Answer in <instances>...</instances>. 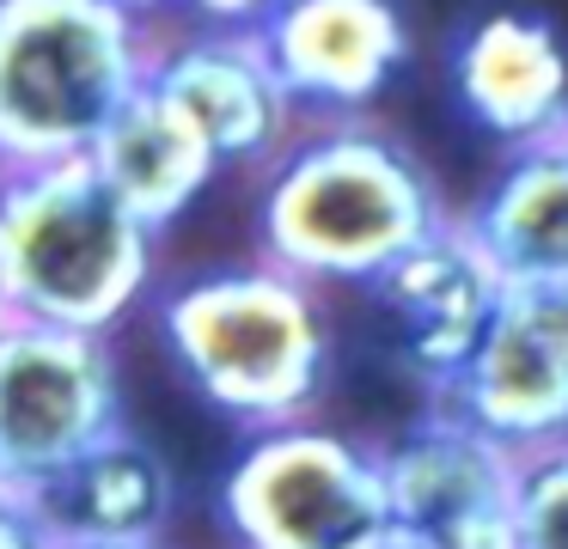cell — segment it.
<instances>
[{"label":"cell","mask_w":568,"mask_h":549,"mask_svg":"<svg viewBox=\"0 0 568 549\" xmlns=\"http://www.w3.org/2000/svg\"><path fill=\"white\" fill-rule=\"evenodd\" d=\"M392 525L434 549H514L519 451L470 427L465 415L428 409L379 446Z\"/></svg>","instance_id":"cell-7"},{"label":"cell","mask_w":568,"mask_h":549,"mask_svg":"<svg viewBox=\"0 0 568 549\" xmlns=\"http://www.w3.org/2000/svg\"><path fill=\"white\" fill-rule=\"evenodd\" d=\"M0 171H7V165H0Z\"/></svg>","instance_id":"cell-23"},{"label":"cell","mask_w":568,"mask_h":549,"mask_svg":"<svg viewBox=\"0 0 568 549\" xmlns=\"http://www.w3.org/2000/svg\"><path fill=\"white\" fill-rule=\"evenodd\" d=\"M453 92L489 141L526 146L568 129V43L550 19L495 7L453 49Z\"/></svg>","instance_id":"cell-13"},{"label":"cell","mask_w":568,"mask_h":549,"mask_svg":"<svg viewBox=\"0 0 568 549\" xmlns=\"http://www.w3.org/2000/svg\"><path fill=\"white\" fill-rule=\"evenodd\" d=\"M367 293L392 317L397 354L409 360V373L428 385V397H440L453 385V373L470 360V348L483 342V329H489L507 287L495 275V263L477 251V238L453 214L416 251L397 256Z\"/></svg>","instance_id":"cell-10"},{"label":"cell","mask_w":568,"mask_h":549,"mask_svg":"<svg viewBox=\"0 0 568 549\" xmlns=\"http://www.w3.org/2000/svg\"><path fill=\"white\" fill-rule=\"evenodd\" d=\"M0 549H50V537L38 531L26 500H7L0 495Z\"/></svg>","instance_id":"cell-18"},{"label":"cell","mask_w":568,"mask_h":549,"mask_svg":"<svg viewBox=\"0 0 568 549\" xmlns=\"http://www.w3.org/2000/svg\"><path fill=\"white\" fill-rule=\"evenodd\" d=\"M50 549H160L178 519V470L153 439L116 427L26 500Z\"/></svg>","instance_id":"cell-12"},{"label":"cell","mask_w":568,"mask_h":549,"mask_svg":"<svg viewBox=\"0 0 568 549\" xmlns=\"http://www.w3.org/2000/svg\"><path fill=\"white\" fill-rule=\"evenodd\" d=\"M160 238L87 159L0 171V305L19 324L116 336L153 293Z\"/></svg>","instance_id":"cell-3"},{"label":"cell","mask_w":568,"mask_h":549,"mask_svg":"<svg viewBox=\"0 0 568 549\" xmlns=\"http://www.w3.org/2000/svg\"><path fill=\"white\" fill-rule=\"evenodd\" d=\"M160 342L202 403L245 434L312 421L331 390L336 324L312 281L275 263H221L153 299Z\"/></svg>","instance_id":"cell-2"},{"label":"cell","mask_w":568,"mask_h":549,"mask_svg":"<svg viewBox=\"0 0 568 549\" xmlns=\"http://www.w3.org/2000/svg\"><path fill=\"white\" fill-rule=\"evenodd\" d=\"M446 195L434 171L367 116H336L331 129L294 134L257 190L263 263L312 287H373L404 251L446 226Z\"/></svg>","instance_id":"cell-1"},{"label":"cell","mask_w":568,"mask_h":549,"mask_svg":"<svg viewBox=\"0 0 568 549\" xmlns=\"http://www.w3.org/2000/svg\"><path fill=\"white\" fill-rule=\"evenodd\" d=\"M148 92H160L196 129L214 165L270 171L300 134V104L287 98L282 73L270 68L257 31H202L153 49Z\"/></svg>","instance_id":"cell-9"},{"label":"cell","mask_w":568,"mask_h":549,"mask_svg":"<svg viewBox=\"0 0 568 549\" xmlns=\"http://www.w3.org/2000/svg\"><path fill=\"white\" fill-rule=\"evenodd\" d=\"M111 7H123V12H135V19H153V12H165V7H178V0H111Z\"/></svg>","instance_id":"cell-20"},{"label":"cell","mask_w":568,"mask_h":549,"mask_svg":"<svg viewBox=\"0 0 568 549\" xmlns=\"http://www.w3.org/2000/svg\"><path fill=\"white\" fill-rule=\"evenodd\" d=\"M221 519L239 549H361L392 525L379 446L331 421L245 434L221 476Z\"/></svg>","instance_id":"cell-5"},{"label":"cell","mask_w":568,"mask_h":549,"mask_svg":"<svg viewBox=\"0 0 568 549\" xmlns=\"http://www.w3.org/2000/svg\"><path fill=\"white\" fill-rule=\"evenodd\" d=\"M153 49L148 19L111 0H0V165L87 159Z\"/></svg>","instance_id":"cell-4"},{"label":"cell","mask_w":568,"mask_h":549,"mask_svg":"<svg viewBox=\"0 0 568 549\" xmlns=\"http://www.w3.org/2000/svg\"><path fill=\"white\" fill-rule=\"evenodd\" d=\"M361 549H434V543H422L416 531H404V525H385L373 543H361Z\"/></svg>","instance_id":"cell-19"},{"label":"cell","mask_w":568,"mask_h":549,"mask_svg":"<svg viewBox=\"0 0 568 549\" xmlns=\"http://www.w3.org/2000/svg\"><path fill=\"white\" fill-rule=\"evenodd\" d=\"M458 226L495 263L501 287H568V129L507 146Z\"/></svg>","instance_id":"cell-14"},{"label":"cell","mask_w":568,"mask_h":549,"mask_svg":"<svg viewBox=\"0 0 568 549\" xmlns=\"http://www.w3.org/2000/svg\"><path fill=\"white\" fill-rule=\"evenodd\" d=\"M257 43L300 110L355 116L409 61V24L397 0H294L257 24Z\"/></svg>","instance_id":"cell-11"},{"label":"cell","mask_w":568,"mask_h":549,"mask_svg":"<svg viewBox=\"0 0 568 549\" xmlns=\"http://www.w3.org/2000/svg\"><path fill=\"white\" fill-rule=\"evenodd\" d=\"M190 12H196L202 24H214V31H257L263 19H275L282 7H294V0H184Z\"/></svg>","instance_id":"cell-17"},{"label":"cell","mask_w":568,"mask_h":549,"mask_svg":"<svg viewBox=\"0 0 568 549\" xmlns=\"http://www.w3.org/2000/svg\"><path fill=\"white\" fill-rule=\"evenodd\" d=\"M123 421V366L104 336L50 324L0 329V495L31 500Z\"/></svg>","instance_id":"cell-6"},{"label":"cell","mask_w":568,"mask_h":549,"mask_svg":"<svg viewBox=\"0 0 568 549\" xmlns=\"http://www.w3.org/2000/svg\"><path fill=\"white\" fill-rule=\"evenodd\" d=\"M0 329H7V305H0Z\"/></svg>","instance_id":"cell-21"},{"label":"cell","mask_w":568,"mask_h":549,"mask_svg":"<svg viewBox=\"0 0 568 549\" xmlns=\"http://www.w3.org/2000/svg\"><path fill=\"white\" fill-rule=\"evenodd\" d=\"M87 165L99 171V183L153 232V238H165V232L209 195V183L221 177L209 146L196 141V129H190L160 92H148V85L111 116V129L99 134Z\"/></svg>","instance_id":"cell-15"},{"label":"cell","mask_w":568,"mask_h":549,"mask_svg":"<svg viewBox=\"0 0 568 549\" xmlns=\"http://www.w3.org/2000/svg\"><path fill=\"white\" fill-rule=\"evenodd\" d=\"M440 409L465 415L507 451L568 439V287H507L483 342L440 390Z\"/></svg>","instance_id":"cell-8"},{"label":"cell","mask_w":568,"mask_h":549,"mask_svg":"<svg viewBox=\"0 0 568 549\" xmlns=\"http://www.w3.org/2000/svg\"><path fill=\"white\" fill-rule=\"evenodd\" d=\"M514 549H568V439L519 458Z\"/></svg>","instance_id":"cell-16"},{"label":"cell","mask_w":568,"mask_h":549,"mask_svg":"<svg viewBox=\"0 0 568 549\" xmlns=\"http://www.w3.org/2000/svg\"><path fill=\"white\" fill-rule=\"evenodd\" d=\"M160 549H172V543H160Z\"/></svg>","instance_id":"cell-22"}]
</instances>
